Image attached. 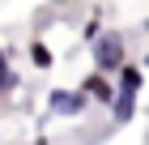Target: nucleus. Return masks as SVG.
<instances>
[{
    "label": "nucleus",
    "instance_id": "1",
    "mask_svg": "<svg viewBox=\"0 0 149 145\" xmlns=\"http://www.w3.org/2000/svg\"><path fill=\"white\" fill-rule=\"evenodd\" d=\"M90 60H94V73L115 77V68L128 60V39H124L119 30H102V34L90 43Z\"/></svg>",
    "mask_w": 149,
    "mask_h": 145
},
{
    "label": "nucleus",
    "instance_id": "2",
    "mask_svg": "<svg viewBox=\"0 0 149 145\" xmlns=\"http://www.w3.org/2000/svg\"><path fill=\"white\" fill-rule=\"evenodd\" d=\"M85 111H90V98H85L77 85H72V90H64V85L47 90V115H60V120H81Z\"/></svg>",
    "mask_w": 149,
    "mask_h": 145
},
{
    "label": "nucleus",
    "instance_id": "3",
    "mask_svg": "<svg viewBox=\"0 0 149 145\" xmlns=\"http://www.w3.org/2000/svg\"><path fill=\"white\" fill-rule=\"evenodd\" d=\"M77 90L90 98V107H111V98H115V81L102 77V73H94V68L77 81Z\"/></svg>",
    "mask_w": 149,
    "mask_h": 145
},
{
    "label": "nucleus",
    "instance_id": "4",
    "mask_svg": "<svg viewBox=\"0 0 149 145\" xmlns=\"http://www.w3.org/2000/svg\"><path fill=\"white\" fill-rule=\"evenodd\" d=\"M115 94H136L141 98V90H145V68L136 64V60H124V64L115 68Z\"/></svg>",
    "mask_w": 149,
    "mask_h": 145
},
{
    "label": "nucleus",
    "instance_id": "5",
    "mask_svg": "<svg viewBox=\"0 0 149 145\" xmlns=\"http://www.w3.org/2000/svg\"><path fill=\"white\" fill-rule=\"evenodd\" d=\"M136 94H115L111 98V107H107V115H111V124H119V128H124V124H132V115H136Z\"/></svg>",
    "mask_w": 149,
    "mask_h": 145
},
{
    "label": "nucleus",
    "instance_id": "6",
    "mask_svg": "<svg viewBox=\"0 0 149 145\" xmlns=\"http://www.w3.org/2000/svg\"><path fill=\"white\" fill-rule=\"evenodd\" d=\"M26 60H30V68H38V73H51V68H56V51H51L43 39H30V47H26Z\"/></svg>",
    "mask_w": 149,
    "mask_h": 145
},
{
    "label": "nucleus",
    "instance_id": "7",
    "mask_svg": "<svg viewBox=\"0 0 149 145\" xmlns=\"http://www.w3.org/2000/svg\"><path fill=\"white\" fill-rule=\"evenodd\" d=\"M17 85H22V77H17V68L9 64V51H4V43H0V98L13 94Z\"/></svg>",
    "mask_w": 149,
    "mask_h": 145
},
{
    "label": "nucleus",
    "instance_id": "8",
    "mask_svg": "<svg viewBox=\"0 0 149 145\" xmlns=\"http://www.w3.org/2000/svg\"><path fill=\"white\" fill-rule=\"evenodd\" d=\"M102 30H107V26H102V17H98V13H90V22L81 26V39H85V43H94Z\"/></svg>",
    "mask_w": 149,
    "mask_h": 145
},
{
    "label": "nucleus",
    "instance_id": "9",
    "mask_svg": "<svg viewBox=\"0 0 149 145\" xmlns=\"http://www.w3.org/2000/svg\"><path fill=\"white\" fill-rule=\"evenodd\" d=\"M141 30H145V39H149V17H145V22H141Z\"/></svg>",
    "mask_w": 149,
    "mask_h": 145
},
{
    "label": "nucleus",
    "instance_id": "10",
    "mask_svg": "<svg viewBox=\"0 0 149 145\" xmlns=\"http://www.w3.org/2000/svg\"><path fill=\"white\" fill-rule=\"evenodd\" d=\"M141 68H149V51H145V56H141Z\"/></svg>",
    "mask_w": 149,
    "mask_h": 145
}]
</instances>
